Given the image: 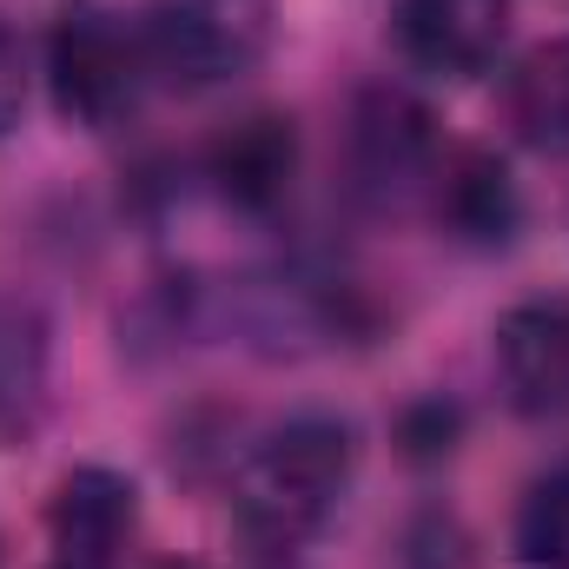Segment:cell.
<instances>
[{"instance_id":"obj_1","label":"cell","mask_w":569,"mask_h":569,"mask_svg":"<svg viewBox=\"0 0 569 569\" xmlns=\"http://www.w3.org/2000/svg\"><path fill=\"white\" fill-rule=\"evenodd\" d=\"M345 483H351V430L331 418H298L272 430L239 470V490H232L239 530L266 557H291L325 530Z\"/></svg>"},{"instance_id":"obj_2","label":"cell","mask_w":569,"mask_h":569,"mask_svg":"<svg viewBox=\"0 0 569 569\" xmlns=\"http://www.w3.org/2000/svg\"><path fill=\"white\" fill-rule=\"evenodd\" d=\"M133 27H140L146 73L179 93L226 87V80L252 73L272 47L266 0H152Z\"/></svg>"},{"instance_id":"obj_3","label":"cell","mask_w":569,"mask_h":569,"mask_svg":"<svg viewBox=\"0 0 569 569\" xmlns=\"http://www.w3.org/2000/svg\"><path fill=\"white\" fill-rule=\"evenodd\" d=\"M47 73H53V107L87 133L120 127L140 107V87L152 80L140 53V27L93 0L60 13V27L47 40Z\"/></svg>"},{"instance_id":"obj_4","label":"cell","mask_w":569,"mask_h":569,"mask_svg":"<svg viewBox=\"0 0 569 569\" xmlns=\"http://www.w3.org/2000/svg\"><path fill=\"white\" fill-rule=\"evenodd\" d=\"M345 166H351V192L378 212H398L411 206L418 192L437 186V133H430V113L411 93H365L358 113H351V133H345Z\"/></svg>"},{"instance_id":"obj_5","label":"cell","mask_w":569,"mask_h":569,"mask_svg":"<svg viewBox=\"0 0 569 569\" xmlns=\"http://www.w3.org/2000/svg\"><path fill=\"white\" fill-rule=\"evenodd\" d=\"M133 523H140V490L120 470L107 463L67 470L47 503V569H120Z\"/></svg>"},{"instance_id":"obj_6","label":"cell","mask_w":569,"mask_h":569,"mask_svg":"<svg viewBox=\"0 0 569 569\" xmlns=\"http://www.w3.org/2000/svg\"><path fill=\"white\" fill-rule=\"evenodd\" d=\"M391 33L411 67L437 80H477L510 40V0H398Z\"/></svg>"},{"instance_id":"obj_7","label":"cell","mask_w":569,"mask_h":569,"mask_svg":"<svg viewBox=\"0 0 569 569\" xmlns=\"http://www.w3.org/2000/svg\"><path fill=\"white\" fill-rule=\"evenodd\" d=\"M497 371L523 418H563L569 411V291L523 298L497 325Z\"/></svg>"},{"instance_id":"obj_8","label":"cell","mask_w":569,"mask_h":569,"mask_svg":"<svg viewBox=\"0 0 569 569\" xmlns=\"http://www.w3.org/2000/svg\"><path fill=\"white\" fill-rule=\"evenodd\" d=\"M206 172H212V186H219L226 206L272 212L284 192H291V172H298V133H291V120H279V113L239 120L232 133H219Z\"/></svg>"},{"instance_id":"obj_9","label":"cell","mask_w":569,"mask_h":569,"mask_svg":"<svg viewBox=\"0 0 569 569\" xmlns=\"http://www.w3.org/2000/svg\"><path fill=\"white\" fill-rule=\"evenodd\" d=\"M430 192H437L443 226H450L457 239H470V246H503V239L517 232V219H523L517 186H510V172H503L490 152H457V159L437 172Z\"/></svg>"},{"instance_id":"obj_10","label":"cell","mask_w":569,"mask_h":569,"mask_svg":"<svg viewBox=\"0 0 569 569\" xmlns=\"http://www.w3.org/2000/svg\"><path fill=\"white\" fill-rule=\"evenodd\" d=\"M503 113L510 133L537 152H569V40H543L517 60L510 87H503Z\"/></svg>"},{"instance_id":"obj_11","label":"cell","mask_w":569,"mask_h":569,"mask_svg":"<svg viewBox=\"0 0 569 569\" xmlns=\"http://www.w3.org/2000/svg\"><path fill=\"white\" fill-rule=\"evenodd\" d=\"M517 557L530 569H569V463L530 483L517 510Z\"/></svg>"},{"instance_id":"obj_12","label":"cell","mask_w":569,"mask_h":569,"mask_svg":"<svg viewBox=\"0 0 569 569\" xmlns=\"http://www.w3.org/2000/svg\"><path fill=\"white\" fill-rule=\"evenodd\" d=\"M20 107H27V53H20V40L0 27V133L20 120Z\"/></svg>"}]
</instances>
